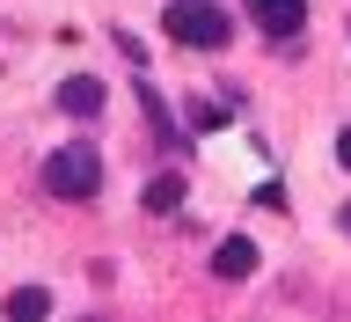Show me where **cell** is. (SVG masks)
Returning <instances> with one entry per match:
<instances>
[{"instance_id":"obj_2","label":"cell","mask_w":351,"mask_h":322,"mask_svg":"<svg viewBox=\"0 0 351 322\" xmlns=\"http://www.w3.org/2000/svg\"><path fill=\"white\" fill-rule=\"evenodd\" d=\"M44 191H51V198H66V205H88V198L103 191V154L88 147V139L59 147L51 161H44Z\"/></svg>"},{"instance_id":"obj_4","label":"cell","mask_w":351,"mask_h":322,"mask_svg":"<svg viewBox=\"0 0 351 322\" xmlns=\"http://www.w3.org/2000/svg\"><path fill=\"white\" fill-rule=\"evenodd\" d=\"M51 103H59L66 117H103V103H110V88L95 81V73H66V81H59V95H51Z\"/></svg>"},{"instance_id":"obj_5","label":"cell","mask_w":351,"mask_h":322,"mask_svg":"<svg viewBox=\"0 0 351 322\" xmlns=\"http://www.w3.org/2000/svg\"><path fill=\"white\" fill-rule=\"evenodd\" d=\"M249 271H256V242H249V235H234V242H219V249H213V279L234 286V279H249Z\"/></svg>"},{"instance_id":"obj_7","label":"cell","mask_w":351,"mask_h":322,"mask_svg":"<svg viewBox=\"0 0 351 322\" xmlns=\"http://www.w3.org/2000/svg\"><path fill=\"white\" fill-rule=\"evenodd\" d=\"M8 315L15 322H44L51 315V293H44V286H22V293H8Z\"/></svg>"},{"instance_id":"obj_1","label":"cell","mask_w":351,"mask_h":322,"mask_svg":"<svg viewBox=\"0 0 351 322\" xmlns=\"http://www.w3.org/2000/svg\"><path fill=\"white\" fill-rule=\"evenodd\" d=\"M161 30H169L176 44H191V51L234 44V15H227L219 0H169V8H161Z\"/></svg>"},{"instance_id":"obj_6","label":"cell","mask_w":351,"mask_h":322,"mask_svg":"<svg viewBox=\"0 0 351 322\" xmlns=\"http://www.w3.org/2000/svg\"><path fill=\"white\" fill-rule=\"evenodd\" d=\"M139 205H147V213H176V205H183V176H176V169H169V176H154Z\"/></svg>"},{"instance_id":"obj_9","label":"cell","mask_w":351,"mask_h":322,"mask_svg":"<svg viewBox=\"0 0 351 322\" xmlns=\"http://www.w3.org/2000/svg\"><path fill=\"white\" fill-rule=\"evenodd\" d=\"M337 227H344V235H351V205H344V213H337Z\"/></svg>"},{"instance_id":"obj_8","label":"cell","mask_w":351,"mask_h":322,"mask_svg":"<svg viewBox=\"0 0 351 322\" xmlns=\"http://www.w3.org/2000/svg\"><path fill=\"white\" fill-rule=\"evenodd\" d=\"M337 161H344V169H351V125L337 132Z\"/></svg>"},{"instance_id":"obj_3","label":"cell","mask_w":351,"mask_h":322,"mask_svg":"<svg viewBox=\"0 0 351 322\" xmlns=\"http://www.w3.org/2000/svg\"><path fill=\"white\" fill-rule=\"evenodd\" d=\"M249 22H256L271 44H300V30H307V0H249Z\"/></svg>"}]
</instances>
